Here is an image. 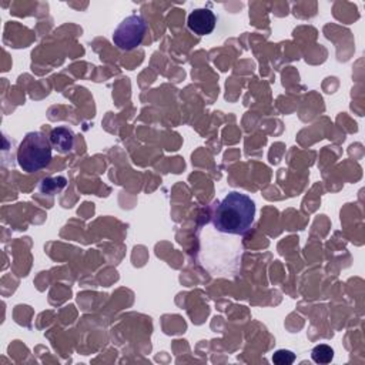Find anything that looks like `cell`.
<instances>
[{
	"mask_svg": "<svg viewBox=\"0 0 365 365\" xmlns=\"http://www.w3.org/2000/svg\"><path fill=\"white\" fill-rule=\"evenodd\" d=\"M187 24H188V29L197 36H205L215 29L217 17L210 9H205V7L194 9L188 14Z\"/></svg>",
	"mask_w": 365,
	"mask_h": 365,
	"instance_id": "277c9868",
	"label": "cell"
},
{
	"mask_svg": "<svg viewBox=\"0 0 365 365\" xmlns=\"http://www.w3.org/2000/svg\"><path fill=\"white\" fill-rule=\"evenodd\" d=\"M255 217V202L247 194L231 191L214 212L212 224L217 231L232 235L245 234Z\"/></svg>",
	"mask_w": 365,
	"mask_h": 365,
	"instance_id": "6da1fadb",
	"label": "cell"
},
{
	"mask_svg": "<svg viewBox=\"0 0 365 365\" xmlns=\"http://www.w3.org/2000/svg\"><path fill=\"white\" fill-rule=\"evenodd\" d=\"M272 361L277 365H289L295 361V354L288 349H278L274 352Z\"/></svg>",
	"mask_w": 365,
	"mask_h": 365,
	"instance_id": "52a82bcc",
	"label": "cell"
},
{
	"mask_svg": "<svg viewBox=\"0 0 365 365\" xmlns=\"http://www.w3.org/2000/svg\"><path fill=\"white\" fill-rule=\"evenodd\" d=\"M51 143L40 131L27 133L17 148V163L26 173H34L48 165L51 160Z\"/></svg>",
	"mask_w": 365,
	"mask_h": 365,
	"instance_id": "7a4b0ae2",
	"label": "cell"
},
{
	"mask_svg": "<svg viewBox=\"0 0 365 365\" xmlns=\"http://www.w3.org/2000/svg\"><path fill=\"white\" fill-rule=\"evenodd\" d=\"M147 31V24L144 19L138 14L127 16L114 30L113 41L114 44L125 51H130L141 44Z\"/></svg>",
	"mask_w": 365,
	"mask_h": 365,
	"instance_id": "3957f363",
	"label": "cell"
},
{
	"mask_svg": "<svg viewBox=\"0 0 365 365\" xmlns=\"http://www.w3.org/2000/svg\"><path fill=\"white\" fill-rule=\"evenodd\" d=\"M311 358L317 364H329L334 358V349L327 344H319V345L312 348Z\"/></svg>",
	"mask_w": 365,
	"mask_h": 365,
	"instance_id": "8992f818",
	"label": "cell"
},
{
	"mask_svg": "<svg viewBox=\"0 0 365 365\" xmlns=\"http://www.w3.org/2000/svg\"><path fill=\"white\" fill-rule=\"evenodd\" d=\"M50 143L58 153H68L74 145V133L66 125H58L51 130Z\"/></svg>",
	"mask_w": 365,
	"mask_h": 365,
	"instance_id": "5b68a950",
	"label": "cell"
}]
</instances>
